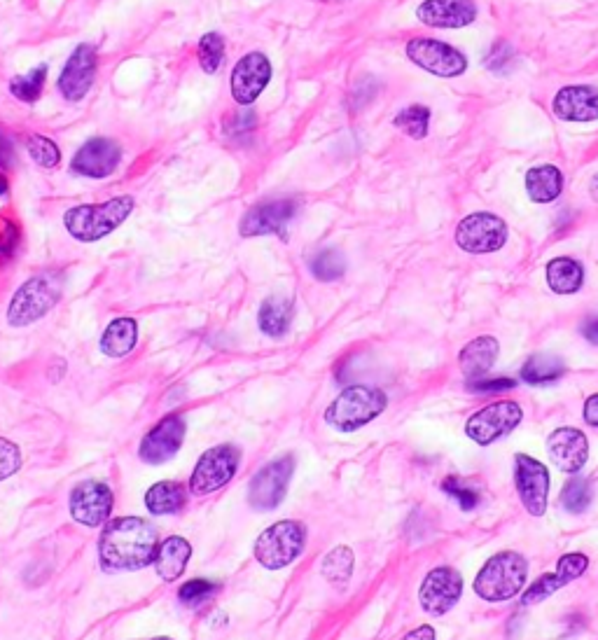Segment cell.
<instances>
[{"instance_id": "cell-20", "label": "cell", "mask_w": 598, "mask_h": 640, "mask_svg": "<svg viewBox=\"0 0 598 640\" xmlns=\"http://www.w3.org/2000/svg\"><path fill=\"white\" fill-rule=\"evenodd\" d=\"M547 451L556 468L568 472V475H575V472L584 468L589 458L587 435L577 428H559L549 435Z\"/></svg>"}, {"instance_id": "cell-39", "label": "cell", "mask_w": 598, "mask_h": 640, "mask_svg": "<svg viewBox=\"0 0 598 640\" xmlns=\"http://www.w3.org/2000/svg\"><path fill=\"white\" fill-rule=\"evenodd\" d=\"M442 491L447 493V496L456 498L463 512H472L479 505V493L475 489H470V486H465L458 477L444 479Z\"/></svg>"}, {"instance_id": "cell-33", "label": "cell", "mask_w": 598, "mask_h": 640, "mask_svg": "<svg viewBox=\"0 0 598 640\" xmlns=\"http://www.w3.org/2000/svg\"><path fill=\"white\" fill-rule=\"evenodd\" d=\"M311 274H314L318 281H337V278L344 276L346 271V257L339 253L337 248H325L318 253L314 260H311Z\"/></svg>"}, {"instance_id": "cell-10", "label": "cell", "mask_w": 598, "mask_h": 640, "mask_svg": "<svg viewBox=\"0 0 598 640\" xmlns=\"http://www.w3.org/2000/svg\"><path fill=\"white\" fill-rule=\"evenodd\" d=\"M507 241V225L493 213H472L456 229V243L472 255L496 253Z\"/></svg>"}, {"instance_id": "cell-21", "label": "cell", "mask_w": 598, "mask_h": 640, "mask_svg": "<svg viewBox=\"0 0 598 640\" xmlns=\"http://www.w3.org/2000/svg\"><path fill=\"white\" fill-rule=\"evenodd\" d=\"M589 568V559L584 554H566L561 556L559 563H556V570L549 575H542L538 580L533 582V587H528L521 596V605H533L545 601L554 594L570 584L577 577L584 575V570Z\"/></svg>"}, {"instance_id": "cell-5", "label": "cell", "mask_w": 598, "mask_h": 640, "mask_svg": "<svg viewBox=\"0 0 598 640\" xmlns=\"http://www.w3.org/2000/svg\"><path fill=\"white\" fill-rule=\"evenodd\" d=\"M64 290V276L61 274H40L26 281L15 292L8 306V323L12 328H26L54 309Z\"/></svg>"}, {"instance_id": "cell-48", "label": "cell", "mask_w": 598, "mask_h": 640, "mask_svg": "<svg viewBox=\"0 0 598 640\" xmlns=\"http://www.w3.org/2000/svg\"><path fill=\"white\" fill-rule=\"evenodd\" d=\"M589 192H591V199H594V201H598V176H594V180H591V187H589Z\"/></svg>"}, {"instance_id": "cell-31", "label": "cell", "mask_w": 598, "mask_h": 640, "mask_svg": "<svg viewBox=\"0 0 598 640\" xmlns=\"http://www.w3.org/2000/svg\"><path fill=\"white\" fill-rule=\"evenodd\" d=\"M185 486L178 482H159L145 493V505L152 514H173L185 507Z\"/></svg>"}, {"instance_id": "cell-45", "label": "cell", "mask_w": 598, "mask_h": 640, "mask_svg": "<svg viewBox=\"0 0 598 640\" xmlns=\"http://www.w3.org/2000/svg\"><path fill=\"white\" fill-rule=\"evenodd\" d=\"M402 640H435V629L433 626H419V629L409 631Z\"/></svg>"}, {"instance_id": "cell-49", "label": "cell", "mask_w": 598, "mask_h": 640, "mask_svg": "<svg viewBox=\"0 0 598 640\" xmlns=\"http://www.w3.org/2000/svg\"><path fill=\"white\" fill-rule=\"evenodd\" d=\"M8 178L3 176V173H0V197H3V194H8Z\"/></svg>"}, {"instance_id": "cell-44", "label": "cell", "mask_w": 598, "mask_h": 640, "mask_svg": "<svg viewBox=\"0 0 598 640\" xmlns=\"http://www.w3.org/2000/svg\"><path fill=\"white\" fill-rule=\"evenodd\" d=\"M584 421H587L589 426L598 428V393L591 395V398L584 402Z\"/></svg>"}, {"instance_id": "cell-8", "label": "cell", "mask_w": 598, "mask_h": 640, "mask_svg": "<svg viewBox=\"0 0 598 640\" xmlns=\"http://www.w3.org/2000/svg\"><path fill=\"white\" fill-rule=\"evenodd\" d=\"M292 472H295V458L292 456H281L264 465L250 482L248 505L257 512L276 510L288 493Z\"/></svg>"}, {"instance_id": "cell-42", "label": "cell", "mask_w": 598, "mask_h": 640, "mask_svg": "<svg viewBox=\"0 0 598 640\" xmlns=\"http://www.w3.org/2000/svg\"><path fill=\"white\" fill-rule=\"evenodd\" d=\"M512 59H514L512 47L505 45V43H496L493 45V50L489 52V59H486L484 64H486V68H491L493 73H503Z\"/></svg>"}, {"instance_id": "cell-40", "label": "cell", "mask_w": 598, "mask_h": 640, "mask_svg": "<svg viewBox=\"0 0 598 640\" xmlns=\"http://www.w3.org/2000/svg\"><path fill=\"white\" fill-rule=\"evenodd\" d=\"M22 465V454H19L17 444H12L10 440H3L0 437V482L15 475Z\"/></svg>"}, {"instance_id": "cell-25", "label": "cell", "mask_w": 598, "mask_h": 640, "mask_svg": "<svg viewBox=\"0 0 598 640\" xmlns=\"http://www.w3.org/2000/svg\"><path fill=\"white\" fill-rule=\"evenodd\" d=\"M190 556H192V547L185 538L173 535V538L164 540L162 545H159L157 556H155L157 575L162 577L164 582L178 580V577L185 573V566L187 561H190Z\"/></svg>"}, {"instance_id": "cell-43", "label": "cell", "mask_w": 598, "mask_h": 640, "mask_svg": "<svg viewBox=\"0 0 598 640\" xmlns=\"http://www.w3.org/2000/svg\"><path fill=\"white\" fill-rule=\"evenodd\" d=\"M517 386V381L512 379H472L468 381V388L472 393H500V391H512Z\"/></svg>"}, {"instance_id": "cell-24", "label": "cell", "mask_w": 598, "mask_h": 640, "mask_svg": "<svg viewBox=\"0 0 598 640\" xmlns=\"http://www.w3.org/2000/svg\"><path fill=\"white\" fill-rule=\"evenodd\" d=\"M500 346L493 337H477L465 346L458 356V365H461V372L465 374V379H484V374L491 370L493 363H496Z\"/></svg>"}, {"instance_id": "cell-19", "label": "cell", "mask_w": 598, "mask_h": 640, "mask_svg": "<svg viewBox=\"0 0 598 640\" xmlns=\"http://www.w3.org/2000/svg\"><path fill=\"white\" fill-rule=\"evenodd\" d=\"M122 148L110 138H92L73 157V171L87 178H106L117 169Z\"/></svg>"}, {"instance_id": "cell-4", "label": "cell", "mask_w": 598, "mask_h": 640, "mask_svg": "<svg viewBox=\"0 0 598 640\" xmlns=\"http://www.w3.org/2000/svg\"><path fill=\"white\" fill-rule=\"evenodd\" d=\"M384 391L372 386H351L325 409V421L339 433H353V430L367 426L386 409Z\"/></svg>"}, {"instance_id": "cell-35", "label": "cell", "mask_w": 598, "mask_h": 640, "mask_svg": "<svg viewBox=\"0 0 598 640\" xmlns=\"http://www.w3.org/2000/svg\"><path fill=\"white\" fill-rule=\"evenodd\" d=\"M561 505H563V510L570 512V514L587 512L589 505H591L589 479H584V477L570 479V482L563 486V491H561Z\"/></svg>"}, {"instance_id": "cell-51", "label": "cell", "mask_w": 598, "mask_h": 640, "mask_svg": "<svg viewBox=\"0 0 598 640\" xmlns=\"http://www.w3.org/2000/svg\"><path fill=\"white\" fill-rule=\"evenodd\" d=\"M152 640H171V638H152Z\"/></svg>"}, {"instance_id": "cell-26", "label": "cell", "mask_w": 598, "mask_h": 640, "mask_svg": "<svg viewBox=\"0 0 598 640\" xmlns=\"http://www.w3.org/2000/svg\"><path fill=\"white\" fill-rule=\"evenodd\" d=\"M138 325L134 318H115L101 337V351L110 358H124L134 351Z\"/></svg>"}, {"instance_id": "cell-28", "label": "cell", "mask_w": 598, "mask_h": 640, "mask_svg": "<svg viewBox=\"0 0 598 640\" xmlns=\"http://www.w3.org/2000/svg\"><path fill=\"white\" fill-rule=\"evenodd\" d=\"M547 283L559 295H573L584 283L582 264L573 257H556L547 264Z\"/></svg>"}, {"instance_id": "cell-11", "label": "cell", "mask_w": 598, "mask_h": 640, "mask_svg": "<svg viewBox=\"0 0 598 640\" xmlns=\"http://www.w3.org/2000/svg\"><path fill=\"white\" fill-rule=\"evenodd\" d=\"M407 57L423 71L440 75V78H456L468 68V59L456 47L430 38H414L407 45Z\"/></svg>"}, {"instance_id": "cell-1", "label": "cell", "mask_w": 598, "mask_h": 640, "mask_svg": "<svg viewBox=\"0 0 598 640\" xmlns=\"http://www.w3.org/2000/svg\"><path fill=\"white\" fill-rule=\"evenodd\" d=\"M159 533L148 519L120 517L108 521L99 540V559L106 570H138L155 561Z\"/></svg>"}, {"instance_id": "cell-50", "label": "cell", "mask_w": 598, "mask_h": 640, "mask_svg": "<svg viewBox=\"0 0 598 640\" xmlns=\"http://www.w3.org/2000/svg\"><path fill=\"white\" fill-rule=\"evenodd\" d=\"M316 3H344V0H316Z\"/></svg>"}, {"instance_id": "cell-46", "label": "cell", "mask_w": 598, "mask_h": 640, "mask_svg": "<svg viewBox=\"0 0 598 640\" xmlns=\"http://www.w3.org/2000/svg\"><path fill=\"white\" fill-rule=\"evenodd\" d=\"M582 335H584V339H587V342L598 346V318H589L587 323L582 325Z\"/></svg>"}, {"instance_id": "cell-41", "label": "cell", "mask_w": 598, "mask_h": 640, "mask_svg": "<svg viewBox=\"0 0 598 640\" xmlns=\"http://www.w3.org/2000/svg\"><path fill=\"white\" fill-rule=\"evenodd\" d=\"M215 584L213 582H206V580H192V582H185L183 587H180V591H178V598L183 603H190V605H194V603H199V601H204V598H208L211 594H215Z\"/></svg>"}, {"instance_id": "cell-9", "label": "cell", "mask_w": 598, "mask_h": 640, "mask_svg": "<svg viewBox=\"0 0 598 640\" xmlns=\"http://www.w3.org/2000/svg\"><path fill=\"white\" fill-rule=\"evenodd\" d=\"M521 419H524V412H521L517 402H493V405L479 409L477 414L470 416L468 423H465V435L472 442L486 447V444H493L500 437L510 435Z\"/></svg>"}, {"instance_id": "cell-6", "label": "cell", "mask_w": 598, "mask_h": 640, "mask_svg": "<svg viewBox=\"0 0 598 640\" xmlns=\"http://www.w3.org/2000/svg\"><path fill=\"white\" fill-rule=\"evenodd\" d=\"M307 542V526L302 521H276L267 531H262L255 542V559L269 570H281L297 561Z\"/></svg>"}, {"instance_id": "cell-12", "label": "cell", "mask_w": 598, "mask_h": 640, "mask_svg": "<svg viewBox=\"0 0 598 640\" xmlns=\"http://www.w3.org/2000/svg\"><path fill=\"white\" fill-rule=\"evenodd\" d=\"M514 484L531 517H542L547 512V493H549V472L545 465L526 454H517L514 458Z\"/></svg>"}, {"instance_id": "cell-29", "label": "cell", "mask_w": 598, "mask_h": 640, "mask_svg": "<svg viewBox=\"0 0 598 640\" xmlns=\"http://www.w3.org/2000/svg\"><path fill=\"white\" fill-rule=\"evenodd\" d=\"M257 320H260V330L267 337H283L292 323V302L283 295L264 299Z\"/></svg>"}, {"instance_id": "cell-38", "label": "cell", "mask_w": 598, "mask_h": 640, "mask_svg": "<svg viewBox=\"0 0 598 640\" xmlns=\"http://www.w3.org/2000/svg\"><path fill=\"white\" fill-rule=\"evenodd\" d=\"M26 148H29V155L33 157V162L45 166V169H54V166L61 162V152H59L57 145L50 141V138L29 136Z\"/></svg>"}, {"instance_id": "cell-2", "label": "cell", "mask_w": 598, "mask_h": 640, "mask_svg": "<svg viewBox=\"0 0 598 640\" xmlns=\"http://www.w3.org/2000/svg\"><path fill=\"white\" fill-rule=\"evenodd\" d=\"M134 211V199L131 197H115L103 204H87L75 206L64 215V225L71 232L73 239L92 243L99 241L110 232H115L124 220Z\"/></svg>"}, {"instance_id": "cell-22", "label": "cell", "mask_w": 598, "mask_h": 640, "mask_svg": "<svg viewBox=\"0 0 598 640\" xmlns=\"http://www.w3.org/2000/svg\"><path fill=\"white\" fill-rule=\"evenodd\" d=\"M416 17L433 29H463L477 19L475 0H423Z\"/></svg>"}, {"instance_id": "cell-18", "label": "cell", "mask_w": 598, "mask_h": 640, "mask_svg": "<svg viewBox=\"0 0 598 640\" xmlns=\"http://www.w3.org/2000/svg\"><path fill=\"white\" fill-rule=\"evenodd\" d=\"M297 201L292 199H269L255 204L241 220L243 236H264V234H283L288 222L295 218Z\"/></svg>"}, {"instance_id": "cell-16", "label": "cell", "mask_w": 598, "mask_h": 640, "mask_svg": "<svg viewBox=\"0 0 598 640\" xmlns=\"http://www.w3.org/2000/svg\"><path fill=\"white\" fill-rule=\"evenodd\" d=\"M271 80V61L262 52H250L234 66L232 80V96L241 106H250L257 101V96L264 92V87Z\"/></svg>"}, {"instance_id": "cell-23", "label": "cell", "mask_w": 598, "mask_h": 640, "mask_svg": "<svg viewBox=\"0 0 598 640\" xmlns=\"http://www.w3.org/2000/svg\"><path fill=\"white\" fill-rule=\"evenodd\" d=\"M554 113L566 122L598 120V89L589 85L563 87L554 96Z\"/></svg>"}, {"instance_id": "cell-36", "label": "cell", "mask_w": 598, "mask_h": 640, "mask_svg": "<svg viewBox=\"0 0 598 640\" xmlns=\"http://www.w3.org/2000/svg\"><path fill=\"white\" fill-rule=\"evenodd\" d=\"M199 64L201 71L213 75L220 71L222 61H225V40H222L220 33H206L204 38L199 40Z\"/></svg>"}, {"instance_id": "cell-34", "label": "cell", "mask_w": 598, "mask_h": 640, "mask_svg": "<svg viewBox=\"0 0 598 640\" xmlns=\"http://www.w3.org/2000/svg\"><path fill=\"white\" fill-rule=\"evenodd\" d=\"M45 80H47V66H38L26 75H19V78L12 80L10 92L15 94L19 101L33 103V101H38L40 94H43Z\"/></svg>"}, {"instance_id": "cell-7", "label": "cell", "mask_w": 598, "mask_h": 640, "mask_svg": "<svg viewBox=\"0 0 598 640\" xmlns=\"http://www.w3.org/2000/svg\"><path fill=\"white\" fill-rule=\"evenodd\" d=\"M241 461V451L234 444H220V447L208 449L199 463L194 465L190 477V491L194 496H208L222 486L229 484V479L236 475Z\"/></svg>"}, {"instance_id": "cell-32", "label": "cell", "mask_w": 598, "mask_h": 640, "mask_svg": "<svg viewBox=\"0 0 598 640\" xmlns=\"http://www.w3.org/2000/svg\"><path fill=\"white\" fill-rule=\"evenodd\" d=\"M353 563H356V559H353V552L349 547H344V545L335 547L321 563L323 577L330 584H335V587H344V584L351 580Z\"/></svg>"}, {"instance_id": "cell-13", "label": "cell", "mask_w": 598, "mask_h": 640, "mask_svg": "<svg viewBox=\"0 0 598 640\" xmlns=\"http://www.w3.org/2000/svg\"><path fill=\"white\" fill-rule=\"evenodd\" d=\"M463 594V577L456 568L440 566L430 570L421 584L419 601L428 615L442 617L454 608Z\"/></svg>"}, {"instance_id": "cell-47", "label": "cell", "mask_w": 598, "mask_h": 640, "mask_svg": "<svg viewBox=\"0 0 598 640\" xmlns=\"http://www.w3.org/2000/svg\"><path fill=\"white\" fill-rule=\"evenodd\" d=\"M12 162V148L10 143L0 136V166H10Z\"/></svg>"}, {"instance_id": "cell-14", "label": "cell", "mask_w": 598, "mask_h": 640, "mask_svg": "<svg viewBox=\"0 0 598 640\" xmlns=\"http://www.w3.org/2000/svg\"><path fill=\"white\" fill-rule=\"evenodd\" d=\"M110 510H113V493L108 484L99 479H87L71 491V517L82 526H103V521L110 517Z\"/></svg>"}, {"instance_id": "cell-30", "label": "cell", "mask_w": 598, "mask_h": 640, "mask_svg": "<svg viewBox=\"0 0 598 640\" xmlns=\"http://www.w3.org/2000/svg\"><path fill=\"white\" fill-rule=\"evenodd\" d=\"M563 372H566V367H563V360L559 356H554V353H535L521 367V379L531 386H547L559 381Z\"/></svg>"}, {"instance_id": "cell-37", "label": "cell", "mask_w": 598, "mask_h": 640, "mask_svg": "<svg viewBox=\"0 0 598 640\" xmlns=\"http://www.w3.org/2000/svg\"><path fill=\"white\" fill-rule=\"evenodd\" d=\"M428 122H430V108L426 106H409L398 113L393 124L400 131H405L412 138H423L428 134Z\"/></svg>"}, {"instance_id": "cell-15", "label": "cell", "mask_w": 598, "mask_h": 640, "mask_svg": "<svg viewBox=\"0 0 598 640\" xmlns=\"http://www.w3.org/2000/svg\"><path fill=\"white\" fill-rule=\"evenodd\" d=\"M185 440V419L178 414L166 416L143 437L141 447H138V456L141 461L150 465H159L171 461L183 447Z\"/></svg>"}, {"instance_id": "cell-3", "label": "cell", "mask_w": 598, "mask_h": 640, "mask_svg": "<svg viewBox=\"0 0 598 640\" xmlns=\"http://www.w3.org/2000/svg\"><path fill=\"white\" fill-rule=\"evenodd\" d=\"M528 561L517 552L493 554L475 577V594L489 603L507 601L526 587Z\"/></svg>"}, {"instance_id": "cell-17", "label": "cell", "mask_w": 598, "mask_h": 640, "mask_svg": "<svg viewBox=\"0 0 598 640\" xmlns=\"http://www.w3.org/2000/svg\"><path fill=\"white\" fill-rule=\"evenodd\" d=\"M96 50L92 45H78L59 75V92L68 101H82L96 78Z\"/></svg>"}, {"instance_id": "cell-27", "label": "cell", "mask_w": 598, "mask_h": 640, "mask_svg": "<svg viewBox=\"0 0 598 640\" xmlns=\"http://www.w3.org/2000/svg\"><path fill=\"white\" fill-rule=\"evenodd\" d=\"M563 190V173L556 166H535L526 173V192L535 204H549Z\"/></svg>"}]
</instances>
